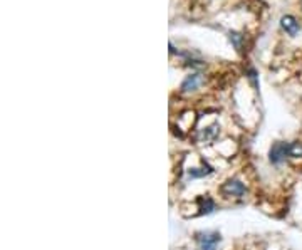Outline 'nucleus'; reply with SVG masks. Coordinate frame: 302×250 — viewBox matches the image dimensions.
Here are the masks:
<instances>
[{"label":"nucleus","instance_id":"nucleus-8","mask_svg":"<svg viewBox=\"0 0 302 250\" xmlns=\"http://www.w3.org/2000/svg\"><path fill=\"white\" fill-rule=\"evenodd\" d=\"M198 205H200L202 213H212L213 210H215V203H213L212 198H208V196H200Z\"/></svg>","mask_w":302,"mask_h":250},{"label":"nucleus","instance_id":"nucleus-10","mask_svg":"<svg viewBox=\"0 0 302 250\" xmlns=\"http://www.w3.org/2000/svg\"><path fill=\"white\" fill-rule=\"evenodd\" d=\"M242 35L240 34H237V32H230V40L233 42V45H235L237 49H240V42H242Z\"/></svg>","mask_w":302,"mask_h":250},{"label":"nucleus","instance_id":"nucleus-5","mask_svg":"<svg viewBox=\"0 0 302 250\" xmlns=\"http://www.w3.org/2000/svg\"><path fill=\"white\" fill-rule=\"evenodd\" d=\"M202 82H203L202 74H190L181 82V92H193L202 86Z\"/></svg>","mask_w":302,"mask_h":250},{"label":"nucleus","instance_id":"nucleus-9","mask_svg":"<svg viewBox=\"0 0 302 250\" xmlns=\"http://www.w3.org/2000/svg\"><path fill=\"white\" fill-rule=\"evenodd\" d=\"M289 156H292V158H302V143H290Z\"/></svg>","mask_w":302,"mask_h":250},{"label":"nucleus","instance_id":"nucleus-6","mask_svg":"<svg viewBox=\"0 0 302 250\" xmlns=\"http://www.w3.org/2000/svg\"><path fill=\"white\" fill-rule=\"evenodd\" d=\"M217 134H218V124H212V126L203 129L198 138L202 139V141H210V139L215 138Z\"/></svg>","mask_w":302,"mask_h":250},{"label":"nucleus","instance_id":"nucleus-4","mask_svg":"<svg viewBox=\"0 0 302 250\" xmlns=\"http://www.w3.org/2000/svg\"><path fill=\"white\" fill-rule=\"evenodd\" d=\"M280 25H282V29L287 32L289 35H297L299 30H300V25L297 22V19L292 17V15H284L282 19H280Z\"/></svg>","mask_w":302,"mask_h":250},{"label":"nucleus","instance_id":"nucleus-3","mask_svg":"<svg viewBox=\"0 0 302 250\" xmlns=\"http://www.w3.org/2000/svg\"><path fill=\"white\" fill-rule=\"evenodd\" d=\"M285 156H289V144L285 143H275L272 148H270V161L274 165L282 163L285 160Z\"/></svg>","mask_w":302,"mask_h":250},{"label":"nucleus","instance_id":"nucleus-1","mask_svg":"<svg viewBox=\"0 0 302 250\" xmlns=\"http://www.w3.org/2000/svg\"><path fill=\"white\" fill-rule=\"evenodd\" d=\"M196 242H198L200 250H215L220 242V235L217 232H202L196 233Z\"/></svg>","mask_w":302,"mask_h":250},{"label":"nucleus","instance_id":"nucleus-7","mask_svg":"<svg viewBox=\"0 0 302 250\" xmlns=\"http://www.w3.org/2000/svg\"><path fill=\"white\" fill-rule=\"evenodd\" d=\"M212 168L208 165H203L200 166V168H191L188 171V176L190 178H203V176H207V175H210L212 173Z\"/></svg>","mask_w":302,"mask_h":250},{"label":"nucleus","instance_id":"nucleus-2","mask_svg":"<svg viewBox=\"0 0 302 250\" xmlns=\"http://www.w3.org/2000/svg\"><path fill=\"white\" fill-rule=\"evenodd\" d=\"M222 193L228 196H242L245 193V186L238 180H228L222 185Z\"/></svg>","mask_w":302,"mask_h":250}]
</instances>
